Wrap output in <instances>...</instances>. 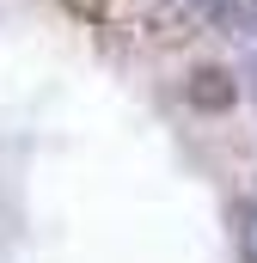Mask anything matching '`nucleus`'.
<instances>
[{
	"mask_svg": "<svg viewBox=\"0 0 257 263\" xmlns=\"http://www.w3.org/2000/svg\"><path fill=\"white\" fill-rule=\"evenodd\" d=\"M239 257H245V263H257V202L245 208V227H239Z\"/></svg>",
	"mask_w": 257,
	"mask_h": 263,
	"instance_id": "obj_3",
	"label": "nucleus"
},
{
	"mask_svg": "<svg viewBox=\"0 0 257 263\" xmlns=\"http://www.w3.org/2000/svg\"><path fill=\"white\" fill-rule=\"evenodd\" d=\"M245 80H251V98H257V55H251V67H245Z\"/></svg>",
	"mask_w": 257,
	"mask_h": 263,
	"instance_id": "obj_5",
	"label": "nucleus"
},
{
	"mask_svg": "<svg viewBox=\"0 0 257 263\" xmlns=\"http://www.w3.org/2000/svg\"><path fill=\"white\" fill-rule=\"evenodd\" d=\"M233 98H239V80H233V67L202 62L190 80H184V104H190V110H202V117H221V110H233Z\"/></svg>",
	"mask_w": 257,
	"mask_h": 263,
	"instance_id": "obj_1",
	"label": "nucleus"
},
{
	"mask_svg": "<svg viewBox=\"0 0 257 263\" xmlns=\"http://www.w3.org/2000/svg\"><path fill=\"white\" fill-rule=\"evenodd\" d=\"M208 25H214L221 37L251 43L257 37V0H214V6H208Z\"/></svg>",
	"mask_w": 257,
	"mask_h": 263,
	"instance_id": "obj_2",
	"label": "nucleus"
},
{
	"mask_svg": "<svg viewBox=\"0 0 257 263\" xmlns=\"http://www.w3.org/2000/svg\"><path fill=\"white\" fill-rule=\"evenodd\" d=\"M166 6H172V12H184V18H208V6H214V0H166Z\"/></svg>",
	"mask_w": 257,
	"mask_h": 263,
	"instance_id": "obj_4",
	"label": "nucleus"
}]
</instances>
